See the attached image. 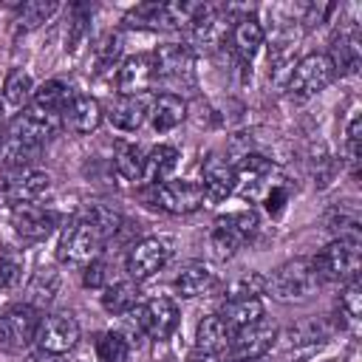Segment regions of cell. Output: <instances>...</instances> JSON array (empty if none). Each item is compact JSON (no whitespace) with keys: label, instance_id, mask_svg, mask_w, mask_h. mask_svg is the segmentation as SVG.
<instances>
[{"label":"cell","instance_id":"obj_30","mask_svg":"<svg viewBox=\"0 0 362 362\" xmlns=\"http://www.w3.org/2000/svg\"><path fill=\"white\" fill-rule=\"evenodd\" d=\"M221 320L229 325V331H240L257 320H263V303L260 297H252V300H232V303H223V308L218 311Z\"/></svg>","mask_w":362,"mask_h":362},{"label":"cell","instance_id":"obj_20","mask_svg":"<svg viewBox=\"0 0 362 362\" xmlns=\"http://www.w3.org/2000/svg\"><path fill=\"white\" fill-rule=\"evenodd\" d=\"M102 119H105L102 105H99L93 96H82V93H76V96L71 99V105L62 110V124H65L71 133H76V136L93 133V130L102 124Z\"/></svg>","mask_w":362,"mask_h":362},{"label":"cell","instance_id":"obj_7","mask_svg":"<svg viewBox=\"0 0 362 362\" xmlns=\"http://www.w3.org/2000/svg\"><path fill=\"white\" fill-rule=\"evenodd\" d=\"M40 311L28 303H14L0 311V345L8 351H23L34 342L40 328Z\"/></svg>","mask_w":362,"mask_h":362},{"label":"cell","instance_id":"obj_13","mask_svg":"<svg viewBox=\"0 0 362 362\" xmlns=\"http://www.w3.org/2000/svg\"><path fill=\"white\" fill-rule=\"evenodd\" d=\"M178 320H181V314H178V305L173 297H153L136 308L139 331L153 339H170L178 328Z\"/></svg>","mask_w":362,"mask_h":362},{"label":"cell","instance_id":"obj_38","mask_svg":"<svg viewBox=\"0 0 362 362\" xmlns=\"http://www.w3.org/2000/svg\"><path fill=\"white\" fill-rule=\"evenodd\" d=\"M23 263H25V257L20 255V249H14V246H3L0 249V291H8V288H14L20 283Z\"/></svg>","mask_w":362,"mask_h":362},{"label":"cell","instance_id":"obj_48","mask_svg":"<svg viewBox=\"0 0 362 362\" xmlns=\"http://www.w3.org/2000/svg\"><path fill=\"white\" fill-rule=\"evenodd\" d=\"M189 362H218V356L204 354V351H192V354H189Z\"/></svg>","mask_w":362,"mask_h":362},{"label":"cell","instance_id":"obj_18","mask_svg":"<svg viewBox=\"0 0 362 362\" xmlns=\"http://www.w3.org/2000/svg\"><path fill=\"white\" fill-rule=\"evenodd\" d=\"M232 173H235V189L243 198H257V192L272 178L274 164L260 153H246V156H240L238 167H232Z\"/></svg>","mask_w":362,"mask_h":362},{"label":"cell","instance_id":"obj_42","mask_svg":"<svg viewBox=\"0 0 362 362\" xmlns=\"http://www.w3.org/2000/svg\"><path fill=\"white\" fill-rule=\"evenodd\" d=\"M328 226L331 229H337L339 232V238H359L356 232H359V215H356V209L351 206H337L331 215H328Z\"/></svg>","mask_w":362,"mask_h":362},{"label":"cell","instance_id":"obj_2","mask_svg":"<svg viewBox=\"0 0 362 362\" xmlns=\"http://www.w3.org/2000/svg\"><path fill=\"white\" fill-rule=\"evenodd\" d=\"M260 229V218L255 209H240V212H229L215 218L212 232H209V249L218 260L232 257L246 240H252Z\"/></svg>","mask_w":362,"mask_h":362},{"label":"cell","instance_id":"obj_47","mask_svg":"<svg viewBox=\"0 0 362 362\" xmlns=\"http://www.w3.org/2000/svg\"><path fill=\"white\" fill-rule=\"evenodd\" d=\"M25 362H59V356H54V354H45V351H34V354H28V359Z\"/></svg>","mask_w":362,"mask_h":362},{"label":"cell","instance_id":"obj_36","mask_svg":"<svg viewBox=\"0 0 362 362\" xmlns=\"http://www.w3.org/2000/svg\"><path fill=\"white\" fill-rule=\"evenodd\" d=\"M328 334H331V322H328V320H322V317H305V320L294 322V325L286 331V337H288V342H291V345L320 342V339H325Z\"/></svg>","mask_w":362,"mask_h":362},{"label":"cell","instance_id":"obj_11","mask_svg":"<svg viewBox=\"0 0 362 362\" xmlns=\"http://www.w3.org/2000/svg\"><path fill=\"white\" fill-rule=\"evenodd\" d=\"M170 257H173V243L167 238H141L139 243L130 246L124 266L130 280L141 283V280H150L156 272H161Z\"/></svg>","mask_w":362,"mask_h":362},{"label":"cell","instance_id":"obj_9","mask_svg":"<svg viewBox=\"0 0 362 362\" xmlns=\"http://www.w3.org/2000/svg\"><path fill=\"white\" fill-rule=\"evenodd\" d=\"M204 8V3H141L130 11V20L153 28H189Z\"/></svg>","mask_w":362,"mask_h":362},{"label":"cell","instance_id":"obj_51","mask_svg":"<svg viewBox=\"0 0 362 362\" xmlns=\"http://www.w3.org/2000/svg\"><path fill=\"white\" fill-rule=\"evenodd\" d=\"M59 362H85L82 356H65V359H59Z\"/></svg>","mask_w":362,"mask_h":362},{"label":"cell","instance_id":"obj_40","mask_svg":"<svg viewBox=\"0 0 362 362\" xmlns=\"http://www.w3.org/2000/svg\"><path fill=\"white\" fill-rule=\"evenodd\" d=\"M119 54H122V37H119L116 31H107V34L96 42V48H93V65H96L93 71H96V74L110 71V68L116 65Z\"/></svg>","mask_w":362,"mask_h":362},{"label":"cell","instance_id":"obj_45","mask_svg":"<svg viewBox=\"0 0 362 362\" xmlns=\"http://www.w3.org/2000/svg\"><path fill=\"white\" fill-rule=\"evenodd\" d=\"M105 277H107V266H105V260H90V263H85V274H82V283L88 286V288H102L105 286Z\"/></svg>","mask_w":362,"mask_h":362},{"label":"cell","instance_id":"obj_12","mask_svg":"<svg viewBox=\"0 0 362 362\" xmlns=\"http://www.w3.org/2000/svg\"><path fill=\"white\" fill-rule=\"evenodd\" d=\"M34 342L45 354L65 356L79 342V322L71 314H48V317L40 320V328H37Z\"/></svg>","mask_w":362,"mask_h":362},{"label":"cell","instance_id":"obj_17","mask_svg":"<svg viewBox=\"0 0 362 362\" xmlns=\"http://www.w3.org/2000/svg\"><path fill=\"white\" fill-rule=\"evenodd\" d=\"M51 187V175L42 170H17L6 184L0 187V201L17 206V204H34L42 198Z\"/></svg>","mask_w":362,"mask_h":362},{"label":"cell","instance_id":"obj_22","mask_svg":"<svg viewBox=\"0 0 362 362\" xmlns=\"http://www.w3.org/2000/svg\"><path fill=\"white\" fill-rule=\"evenodd\" d=\"M229 42H232V51L238 54L240 62H252L255 54L263 45V25L252 14L235 17L232 20V28H229Z\"/></svg>","mask_w":362,"mask_h":362},{"label":"cell","instance_id":"obj_25","mask_svg":"<svg viewBox=\"0 0 362 362\" xmlns=\"http://www.w3.org/2000/svg\"><path fill=\"white\" fill-rule=\"evenodd\" d=\"M229 342H232V331H229V325L221 320V314H206V317L195 325V351L221 356V354H226Z\"/></svg>","mask_w":362,"mask_h":362},{"label":"cell","instance_id":"obj_44","mask_svg":"<svg viewBox=\"0 0 362 362\" xmlns=\"http://www.w3.org/2000/svg\"><path fill=\"white\" fill-rule=\"evenodd\" d=\"M88 20H90V8L88 6H74V20H71V34H68V48L76 51L79 42L85 40L88 31Z\"/></svg>","mask_w":362,"mask_h":362},{"label":"cell","instance_id":"obj_10","mask_svg":"<svg viewBox=\"0 0 362 362\" xmlns=\"http://www.w3.org/2000/svg\"><path fill=\"white\" fill-rule=\"evenodd\" d=\"M150 201L170 215H189L204 206V189L198 181H161L153 184Z\"/></svg>","mask_w":362,"mask_h":362},{"label":"cell","instance_id":"obj_43","mask_svg":"<svg viewBox=\"0 0 362 362\" xmlns=\"http://www.w3.org/2000/svg\"><path fill=\"white\" fill-rule=\"evenodd\" d=\"M359 127H362V119H359V113H354L345 127V158H348V167L354 175L359 167Z\"/></svg>","mask_w":362,"mask_h":362},{"label":"cell","instance_id":"obj_21","mask_svg":"<svg viewBox=\"0 0 362 362\" xmlns=\"http://www.w3.org/2000/svg\"><path fill=\"white\" fill-rule=\"evenodd\" d=\"M147 107L150 105L144 96H116V99H110L105 116L116 130L133 133L147 122Z\"/></svg>","mask_w":362,"mask_h":362},{"label":"cell","instance_id":"obj_19","mask_svg":"<svg viewBox=\"0 0 362 362\" xmlns=\"http://www.w3.org/2000/svg\"><path fill=\"white\" fill-rule=\"evenodd\" d=\"M153 85V57L150 54H133L119 65L116 88L119 96H144V90Z\"/></svg>","mask_w":362,"mask_h":362},{"label":"cell","instance_id":"obj_29","mask_svg":"<svg viewBox=\"0 0 362 362\" xmlns=\"http://www.w3.org/2000/svg\"><path fill=\"white\" fill-rule=\"evenodd\" d=\"M76 93L71 90V85L68 82H62V79H45L40 88H34V96H31V102H34V107L37 110H45V113H57V116H62V110L71 105V99H74Z\"/></svg>","mask_w":362,"mask_h":362},{"label":"cell","instance_id":"obj_28","mask_svg":"<svg viewBox=\"0 0 362 362\" xmlns=\"http://www.w3.org/2000/svg\"><path fill=\"white\" fill-rule=\"evenodd\" d=\"M139 300H141L139 283L136 280H122V283H113V286L105 288L102 308L113 317H124V314H133L139 308Z\"/></svg>","mask_w":362,"mask_h":362},{"label":"cell","instance_id":"obj_26","mask_svg":"<svg viewBox=\"0 0 362 362\" xmlns=\"http://www.w3.org/2000/svg\"><path fill=\"white\" fill-rule=\"evenodd\" d=\"M59 283H62V280H59V272H57L54 266H40V269L31 274L28 286H25V303L34 305V308L51 305L54 297L59 294Z\"/></svg>","mask_w":362,"mask_h":362},{"label":"cell","instance_id":"obj_34","mask_svg":"<svg viewBox=\"0 0 362 362\" xmlns=\"http://www.w3.org/2000/svg\"><path fill=\"white\" fill-rule=\"evenodd\" d=\"M31 96H34V79L28 76V71H23V68L8 71L6 82H3V102L11 107H23L25 102H31Z\"/></svg>","mask_w":362,"mask_h":362},{"label":"cell","instance_id":"obj_32","mask_svg":"<svg viewBox=\"0 0 362 362\" xmlns=\"http://www.w3.org/2000/svg\"><path fill=\"white\" fill-rule=\"evenodd\" d=\"M175 164H178V150H175L173 144H158V147H153V150L147 153V158H144V178H141V181H147V184H161V181L170 178V173L175 170Z\"/></svg>","mask_w":362,"mask_h":362},{"label":"cell","instance_id":"obj_41","mask_svg":"<svg viewBox=\"0 0 362 362\" xmlns=\"http://www.w3.org/2000/svg\"><path fill=\"white\" fill-rule=\"evenodd\" d=\"M339 314L345 317V322L351 325V331H356L359 325V317H362V286H359V277L345 283L342 294H339Z\"/></svg>","mask_w":362,"mask_h":362},{"label":"cell","instance_id":"obj_15","mask_svg":"<svg viewBox=\"0 0 362 362\" xmlns=\"http://www.w3.org/2000/svg\"><path fill=\"white\" fill-rule=\"evenodd\" d=\"M274 339H277V328L266 320H257V322L232 334L226 354H229V359H257V356H266L272 351Z\"/></svg>","mask_w":362,"mask_h":362},{"label":"cell","instance_id":"obj_5","mask_svg":"<svg viewBox=\"0 0 362 362\" xmlns=\"http://www.w3.org/2000/svg\"><path fill=\"white\" fill-rule=\"evenodd\" d=\"M334 65L328 59V54H305L294 68H291V76H288V96L294 102H305L311 96H317L320 90H325L334 79Z\"/></svg>","mask_w":362,"mask_h":362},{"label":"cell","instance_id":"obj_39","mask_svg":"<svg viewBox=\"0 0 362 362\" xmlns=\"http://www.w3.org/2000/svg\"><path fill=\"white\" fill-rule=\"evenodd\" d=\"M130 356V345L122 334L107 331L96 339V362H127Z\"/></svg>","mask_w":362,"mask_h":362},{"label":"cell","instance_id":"obj_6","mask_svg":"<svg viewBox=\"0 0 362 362\" xmlns=\"http://www.w3.org/2000/svg\"><path fill=\"white\" fill-rule=\"evenodd\" d=\"M105 235L88 223L85 218H74L65 229H62V238H59V246H57V255L62 263H90L99 257L102 246H105Z\"/></svg>","mask_w":362,"mask_h":362},{"label":"cell","instance_id":"obj_8","mask_svg":"<svg viewBox=\"0 0 362 362\" xmlns=\"http://www.w3.org/2000/svg\"><path fill=\"white\" fill-rule=\"evenodd\" d=\"M59 124H62V116L31 107V110L20 113L8 124V141L17 144V147H25V150H34L37 153V147H42L59 130Z\"/></svg>","mask_w":362,"mask_h":362},{"label":"cell","instance_id":"obj_52","mask_svg":"<svg viewBox=\"0 0 362 362\" xmlns=\"http://www.w3.org/2000/svg\"><path fill=\"white\" fill-rule=\"evenodd\" d=\"M0 153H3V141H0Z\"/></svg>","mask_w":362,"mask_h":362},{"label":"cell","instance_id":"obj_37","mask_svg":"<svg viewBox=\"0 0 362 362\" xmlns=\"http://www.w3.org/2000/svg\"><path fill=\"white\" fill-rule=\"evenodd\" d=\"M79 218H85L88 223H93L105 238H113V235L119 232V226L124 223L122 215L113 212V209L105 206V204H90V206H85V209L79 212Z\"/></svg>","mask_w":362,"mask_h":362},{"label":"cell","instance_id":"obj_35","mask_svg":"<svg viewBox=\"0 0 362 362\" xmlns=\"http://www.w3.org/2000/svg\"><path fill=\"white\" fill-rule=\"evenodd\" d=\"M260 294H266V274H260V272H243L240 277H235L223 288V300L226 303L252 300V297H260Z\"/></svg>","mask_w":362,"mask_h":362},{"label":"cell","instance_id":"obj_31","mask_svg":"<svg viewBox=\"0 0 362 362\" xmlns=\"http://www.w3.org/2000/svg\"><path fill=\"white\" fill-rule=\"evenodd\" d=\"M57 11H59L57 0H28V3H20L17 6V17H14V28L28 34V31L40 28L42 23H48Z\"/></svg>","mask_w":362,"mask_h":362},{"label":"cell","instance_id":"obj_16","mask_svg":"<svg viewBox=\"0 0 362 362\" xmlns=\"http://www.w3.org/2000/svg\"><path fill=\"white\" fill-rule=\"evenodd\" d=\"M229 28H232V20L221 11V8H212V6H206L192 23H189V48L195 51H215L223 40H226V34H229Z\"/></svg>","mask_w":362,"mask_h":362},{"label":"cell","instance_id":"obj_14","mask_svg":"<svg viewBox=\"0 0 362 362\" xmlns=\"http://www.w3.org/2000/svg\"><path fill=\"white\" fill-rule=\"evenodd\" d=\"M59 223V215L37 206V204H17L11 206V226L17 232V238H23L25 243H40L45 240Z\"/></svg>","mask_w":362,"mask_h":362},{"label":"cell","instance_id":"obj_1","mask_svg":"<svg viewBox=\"0 0 362 362\" xmlns=\"http://www.w3.org/2000/svg\"><path fill=\"white\" fill-rule=\"evenodd\" d=\"M322 277L314 257H294L286 260L272 277H266V291L280 303H297L317 294Z\"/></svg>","mask_w":362,"mask_h":362},{"label":"cell","instance_id":"obj_33","mask_svg":"<svg viewBox=\"0 0 362 362\" xmlns=\"http://www.w3.org/2000/svg\"><path fill=\"white\" fill-rule=\"evenodd\" d=\"M144 158L147 153L133 144V141H124L116 147V156H113V167L119 173L122 181H141L144 178Z\"/></svg>","mask_w":362,"mask_h":362},{"label":"cell","instance_id":"obj_27","mask_svg":"<svg viewBox=\"0 0 362 362\" xmlns=\"http://www.w3.org/2000/svg\"><path fill=\"white\" fill-rule=\"evenodd\" d=\"M201 189H204V204H221V201H226L235 192V173H232V167L223 164V161L209 164L206 173H204Z\"/></svg>","mask_w":362,"mask_h":362},{"label":"cell","instance_id":"obj_49","mask_svg":"<svg viewBox=\"0 0 362 362\" xmlns=\"http://www.w3.org/2000/svg\"><path fill=\"white\" fill-rule=\"evenodd\" d=\"M3 124H6V105L0 102V127H3Z\"/></svg>","mask_w":362,"mask_h":362},{"label":"cell","instance_id":"obj_24","mask_svg":"<svg viewBox=\"0 0 362 362\" xmlns=\"http://www.w3.org/2000/svg\"><path fill=\"white\" fill-rule=\"evenodd\" d=\"M173 288L178 297L184 300H192V297H204L215 288V274L209 272V266H204L201 260H189L178 269L175 280H173Z\"/></svg>","mask_w":362,"mask_h":362},{"label":"cell","instance_id":"obj_3","mask_svg":"<svg viewBox=\"0 0 362 362\" xmlns=\"http://www.w3.org/2000/svg\"><path fill=\"white\" fill-rule=\"evenodd\" d=\"M153 79L173 88L195 85V51L187 42H164L153 51Z\"/></svg>","mask_w":362,"mask_h":362},{"label":"cell","instance_id":"obj_50","mask_svg":"<svg viewBox=\"0 0 362 362\" xmlns=\"http://www.w3.org/2000/svg\"><path fill=\"white\" fill-rule=\"evenodd\" d=\"M232 362H269L266 356H257V359H232Z\"/></svg>","mask_w":362,"mask_h":362},{"label":"cell","instance_id":"obj_23","mask_svg":"<svg viewBox=\"0 0 362 362\" xmlns=\"http://www.w3.org/2000/svg\"><path fill=\"white\" fill-rule=\"evenodd\" d=\"M147 119H150V127L156 133H167V130L178 127L187 119V102L178 93H170V90L158 93L147 107Z\"/></svg>","mask_w":362,"mask_h":362},{"label":"cell","instance_id":"obj_46","mask_svg":"<svg viewBox=\"0 0 362 362\" xmlns=\"http://www.w3.org/2000/svg\"><path fill=\"white\" fill-rule=\"evenodd\" d=\"M286 198H288V192H286L283 187H272V192L266 195V209H269L272 215H277V212L283 209V204H286Z\"/></svg>","mask_w":362,"mask_h":362},{"label":"cell","instance_id":"obj_4","mask_svg":"<svg viewBox=\"0 0 362 362\" xmlns=\"http://www.w3.org/2000/svg\"><path fill=\"white\" fill-rule=\"evenodd\" d=\"M314 260H317L320 277H328L337 283H351L359 277L362 243H359V238H337Z\"/></svg>","mask_w":362,"mask_h":362}]
</instances>
